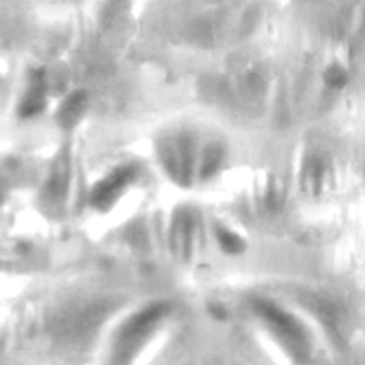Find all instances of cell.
Here are the masks:
<instances>
[{
    "label": "cell",
    "mask_w": 365,
    "mask_h": 365,
    "mask_svg": "<svg viewBox=\"0 0 365 365\" xmlns=\"http://www.w3.org/2000/svg\"><path fill=\"white\" fill-rule=\"evenodd\" d=\"M254 309L293 359L298 361L308 359L311 355V342L307 331L298 319L267 299H257Z\"/></svg>",
    "instance_id": "1"
},
{
    "label": "cell",
    "mask_w": 365,
    "mask_h": 365,
    "mask_svg": "<svg viewBox=\"0 0 365 365\" xmlns=\"http://www.w3.org/2000/svg\"><path fill=\"white\" fill-rule=\"evenodd\" d=\"M169 309L170 306L168 303H153L125 322L120 328L114 344L113 355L116 363H129L151 335L156 325L168 314Z\"/></svg>",
    "instance_id": "2"
},
{
    "label": "cell",
    "mask_w": 365,
    "mask_h": 365,
    "mask_svg": "<svg viewBox=\"0 0 365 365\" xmlns=\"http://www.w3.org/2000/svg\"><path fill=\"white\" fill-rule=\"evenodd\" d=\"M159 155L168 175L182 187H189L194 170L193 138L188 133H182L175 140L165 139L159 146Z\"/></svg>",
    "instance_id": "3"
},
{
    "label": "cell",
    "mask_w": 365,
    "mask_h": 365,
    "mask_svg": "<svg viewBox=\"0 0 365 365\" xmlns=\"http://www.w3.org/2000/svg\"><path fill=\"white\" fill-rule=\"evenodd\" d=\"M135 177L136 168L133 165H123L116 168L108 177L94 185L91 194V205L98 210H108Z\"/></svg>",
    "instance_id": "4"
},
{
    "label": "cell",
    "mask_w": 365,
    "mask_h": 365,
    "mask_svg": "<svg viewBox=\"0 0 365 365\" xmlns=\"http://www.w3.org/2000/svg\"><path fill=\"white\" fill-rule=\"evenodd\" d=\"M197 218L194 211L189 207H182L173 218L170 242L175 256L187 262L192 254Z\"/></svg>",
    "instance_id": "5"
},
{
    "label": "cell",
    "mask_w": 365,
    "mask_h": 365,
    "mask_svg": "<svg viewBox=\"0 0 365 365\" xmlns=\"http://www.w3.org/2000/svg\"><path fill=\"white\" fill-rule=\"evenodd\" d=\"M45 68H40L29 73L28 90L19 106V113L23 118L34 117L44 110L46 106Z\"/></svg>",
    "instance_id": "6"
},
{
    "label": "cell",
    "mask_w": 365,
    "mask_h": 365,
    "mask_svg": "<svg viewBox=\"0 0 365 365\" xmlns=\"http://www.w3.org/2000/svg\"><path fill=\"white\" fill-rule=\"evenodd\" d=\"M70 166L67 155H61L55 165L50 180L46 185V194L53 201H61L66 195Z\"/></svg>",
    "instance_id": "7"
},
{
    "label": "cell",
    "mask_w": 365,
    "mask_h": 365,
    "mask_svg": "<svg viewBox=\"0 0 365 365\" xmlns=\"http://www.w3.org/2000/svg\"><path fill=\"white\" fill-rule=\"evenodd\" d=\"M325 172L324 163L319 156L312 155L306 160L302 173L303 191L309 195H318L322 192V180Z\"/></svg>",
    "instance_id": "8"
},
{
    "label": "cell",
    "mask_w": 365,
    "mask_h": 365,
    "mask_svg": "<svg viewBox=\"0 0 365 365\" xmlns=\"http://www.w3.org/2000/svg\"><path fill=\"white\" fill-rule=\"evenodd\" d=\"M87 97L83 91H75L65 100L58 112V122L64 128L73 127L83 115Z\"/></svg>",
    "instance_id": "9"
},
{
    "label": "cell",
    "mask_w": 365,
    "mask_h": 365,
    "mask_svg": "<svg viewBox=\"0 0 365 365\" xmlns=\"http://www.w3.org/2000/svg\"><path fill=\"white\" fill-rule=\"evenodd\" d=\"M224 148L218 143H211L204 150L203 159L200 168V178L202 179H208L212 177L220 168L221 163L223 161Z\"/></svg>",
    "instance_id": "10"
},
{
    "label": "cell",
    "mask_w": 365,
    "mask_h": 365,
    "mask_svg": "<svg viewBox=\"0 0 365 365\" xmlns=\"http://www.w3.org/2000/svg\"><path fill=\"white\" fill-rule=\"evenodd\" d=\"M216 236L221 249L230 255H239L246 250V243L236 233L231 232L223 227H216Z\"/></svg>",
    "instance_id": "11"
},
{
    "label": "cell",
    "mask_w": 365,
    "mask_h": 365,
    "mask_svg": "<svg viewBox=\"0 0 365 365\" xmlns=\"http://www.w3.org/2000/svg\"><path fill=\"white\" fill-rule=\"evenodd\" d=\"M324 81L329 87L334 89H342L349 81V74L341 65L334 63L324 71Z\"/></svg>",
    "instance_id": "12"
},
{
    "label": "cell",
    "mask_w": 365,
    "mask_h": 365,
    "mask_svg": "<svg viewBox=\"0 0 365 365\" xmlns=\"http://www.w3.org/2000/svg\"><path fill=\"white\" fill-rule=\"evenodd\" d=\"M283 203V195L277 187L276 181L274 179L269 182L268 191L266 195V205L269 210L276 212L282 207Z\"/></svg>",
    "instance_id": "13"
},
{
    "label": "cell",
    "mask_w": 365,
    "mask_h": 365,
    "mask_svg": "<svg viewBox=\"0 0 365 365\" xmlns=\"http://www.w3.org/2000/svg\"><path fill=\"white\" fill-rule=\"evenodd\" d=\"M208 312L213 317L218 321H224L227 317V312L226 308L218 303H210L208 305Z\"/></svg>",
    "instance_id": "14"
},
{
    "label": "cell",
    "mask_w": 365,
    "mask_h": 365,
    "mask_svg": "<svg viewBox=\"0 0 365 365\" xmlns=\"http://www.w3.org/2000/svg\"><path fill=\"white\" fill-rule=\"evenodd\" d=\"M19 253L26 254L29 251V245L26 242H21L18 244L17 247H16Z\"/></svg>",
    "instance_id": "15"
}]
</instances>
